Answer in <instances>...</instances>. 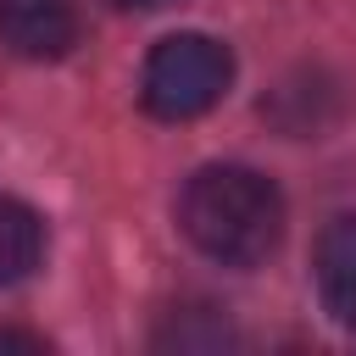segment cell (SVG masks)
I'll return each mask as SVG.
<instances>
[{"mask_svg":"<svg viewBox=\"0 0 356 356\" xmlns=\"http://www.w3.org/2000/svg\"><path fill=\"white\" fill-rule=\"evenodd\" d=\"M312 273H317V295H323V312L345 328H356V217H334L317 239V256H312Z\"/></svg>","mask_w":356,"mask_h":356,"instance_id":"4","label":"cell"},{"mask_svg":"<svg viewBox=\"0 0 356 356\" xmlns=\"http://www.w3.org/2000/svg\"><path fill=\"white\" fill-rule=\"evenodd\" d=\"M234 83V56L222 39L211 33H172L150 50L145 78H139V100L150 117L161 122H189L200 111H211Z\"/></svg>","mask_w":356,"mask_h":356,"instance_id":"2","label":"cell"},{"mask_svg":"<svg viewBox=\"0 0 356 356\" xmlns=\"http://www.w3.org/2000/svg\"><path fill=\"white\" fill-rule=\"evenodd\" d=\"M111 6H122V11H161V6H172V0H111Z\"/></svg>","mask_w":356,"mask_h":356,"instance_id":"7","label":"cell"},{"mask_svg":"<svg viewBox=\"0 0 356 356\" xmlns=\"http://www.w3.org/2000/svg\"><path fill=\"white\" fill-rule=\"evenodd\" d=\"M44 261V217L11 195H0V289L33 278V267Z\"/></svg>","mask_w":356,"mask_h":356,"instance_id":"5","label":"cell"},{"mask_svg":"<svg viewBox=\"0 0 356 356\" xmlns=\"http://www.w3.org/2000/svg\"><path fill=\"white\" fill-rule=\"evenodd\" d=\"M0 345H22V350H39L44 339H33V334H11V328H0Z\"/></svg>","mask_w":356,"mask_h":356,"instance_id":"6","label":"cell"},{"mask_svg":"<svg viewBox=\"0 0 356 356\" xmlns=\"http://www.w3.org/2000/svg\"><path fill=\"white\" fill-rule=\"evenodd\" d=\"M178 228L200 256H211L222 267H256L284 239V195L267 172L217 161L184 184Z\"/></svg>","mask_w":356,"mask_h":356,"instance_id":"1","label":"cell"},{"mask_svg":"<svg viewBox=\"0 0 356 356\" xmlns=\"http://www.w3.org/2000/svg\"><path fill=\"white\" fill-rule=\"evenodd\" d=\"M0 44L22 61H56L78 44V0H0Z\"/></svg>","mask_w":356,"mask_h":356,"instance_id":"3","label":"cell"}]
</instances>
